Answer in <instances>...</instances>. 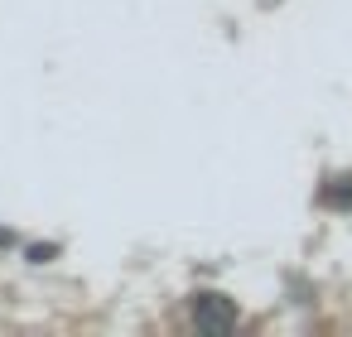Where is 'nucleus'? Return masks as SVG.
Segmentation results:
<instances>
[{"label": "nucleus", "instance_id": "f257e3e1", "mask_svg": "<svg viewBox=\"0 0 352 337\" xmlns=\"http://www.w3.org/2000/svg\"><path fill=\"white\" fill-rule=\"evenodd\" d=\"M193 323L203 332H232L236 327V308L222 299V294H198L193 299Z\"/></svg>", "mask_w": 352, "mask_h": 337}]
</instances>
